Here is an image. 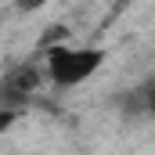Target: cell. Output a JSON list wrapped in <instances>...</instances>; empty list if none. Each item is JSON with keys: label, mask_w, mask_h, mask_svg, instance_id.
Listing matches in <instances>:
<instances>
[{"label": "cell", "mask_w": 155, "mask_h": 155, "mask_svg": "<svg viewBox=\"0 0 155 155\" xmlns=\"http://www.w3.org/2000/svg\"><path fill=\"white\" fill-rule=\"evenodd\" d=\"M105 65V51L101 47H72V43H58L47 51V76L54 87H79Z\"/></svg>", "instance_id": "obj_1"}, {"label": "cell", "mask_w": 155, "mask_h": 155, "mask_svg": "<svg viewBox=\"0 0 155 155\" xmlns=\"http://www.w3.org/2000/svg\"><path fill=\"white\" fill-rule=\"evenodd\" d=\"M36 79H40V72H36V69L22 65V69L7 72V90H33V87H36Z\"/></svg>", "instance_id": "obj_3"}, {"label": "cell", "mask_w": 155, "mask_h": 155, "mask_svg": "<svg viewBox=\"0 0 155 155\" xmlns=\"http://www.w3.org/2000/svg\"><path fill=\"white\" fill-rule=\"evenodd\" d=\"M130 112H144V116H155V79L152 83H144V87H137L134 94H130Z\"/></svg>", "instance_id": "obj_2"}]
</instances>
